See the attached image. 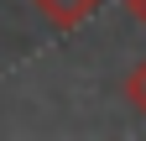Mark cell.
I'll list each match as a JSON object with an SVG mask.
<instances>
[{
  "label": "cell",
  "mask_w": 146,
  "mask_h": 141,
  "mask_svg": "<svg viewBox=\"0 0 146 141\" xmlns=\"http://www.w3.org/2000/svg\"><path fill=\"white\" fill-rule=\"evenodd\" d=\"M31 5L42 11V16H47L52 26H63V31H73L78 21H89V16H94V11L104 5V0H31Z\"/></svg>",
  "instance_id": "1"
},
{
  "label": "cell",
  "mask_w": 146,
  "mask_h": 141,
  "mask_svg": "<svg viewBox=\"0 0 146 141\" xmlns=\"http://www.w3.org/2000/svg\"><path fill=\"white\" fill-rule=\"evenodd\" d=\"M125 11H131L136 21H146V0H125Z\"/></svg>",
  "instance_id": "3"
},
{
  "label": "cell",
  "mask_w": 146,
  "mask_h": 141,
  "mask_svg": "<svg viewBox=\"0 0 146 141\" xmlns=\"http://www.w3.org/2000/svg\"><path fill=\"white\" fill-rule=\"evenodd\" d=\"M125 99H131V104H136V110L146 115V58L136 63V73H131V78H125Z\"/></svg>",
  "instance_id": "2"
}]
</instances>
